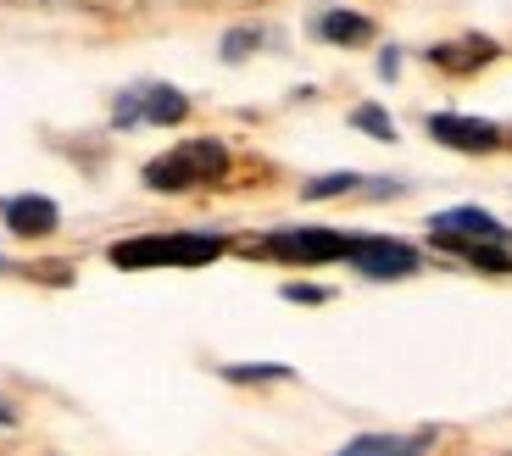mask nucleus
<instances>
[{
  "label": "nucleus",
  "mask_w": 512,
  "mask_h": 456,
  "mask_svg": "<svg viewBox=\"0 0 512 456\" xmlns=\"http://www.w3.org/2000/svg\"><path fill=\"white\" fill-rule=\"evenodd\" d=\"M212 256H223V240L212 234H145V240L112 245V262L140 273V267H206Z\"/></svg>",
  "instance_id": "obj_1"
},
{
  "label": "nucleus",
  "mask_w": 512,
  "mask_h": 456,
  "mask_svg": "<svg viewBox=\"0 0 512 456\" xmlns=\"http://www.w3.org/2000/svg\"><path fill=\"white\" fill-rule=\"evenodd\" d=\"M229 173V151H223L218 140H184L179 151L156 156L151 167H145V184L162 195L173 190H190V184H212V178Z\"/></svg>",
  "instance_id": "obj_2"
},
{
  "label": "nucleus",
  "mask_w": 512,
  "mask_h": 456,
  "mask_svg": "<svg viewBox=\"0 0 512 456\" xmlns=\"http://www.w3.org/2000/svg\"><path fill=\"white\" fill-rule=\"evenodd\" d=\"M268 251L284 262H334V256H351V240H340L329 228H295V234H273Z\"/></svg>",
  "instance_id": "obj_3"
},
{
  "label": "nucleus",
  "mask_w": 512,
  "mask_h": 456,
  "mask_svg": "<svg viewBox=\"0 0 512 456\" xmlns=\"http://www.w3.org/2000/svg\"><path fill=\"white\" fill-rule=\"evenodd\" d=\"M351 262L368 279H407L412 267H418V251L401 240H351Z\"/></svg>",
  "instance_id": "obj_4"
},
{
  "label": "nucleus",
  "mask_w": 512,
  "mask_h": 456,
  "mask_svg": "<svg viewBox=\"0 0 512 456\" xmlns=\"http://www.w3.org/2000/svg\"><path fill=\"white\" fill-rule=\"evenodd\" d=\"M429 134L451 151H501V128L485 123V117H457V112H440L429 117Z\"/></svg>",
  "instance_id": "obj_5"
},
{
  "label": "nucleus",
  "mask_w": 512,
  "mask_h": 456,
  "mask_svg": "<svg viewBox=\"0 0 512 456\" xmlns=\"http://www.w3.org/2000/svg\"><path fill=\"white\" fill-rule=\"evenodd\" d=\"M435 240L440 245H468V240L501 245V240H507V228H501L490 212H479V206H457V212H440L435 217Z\"/></svg>",
  "instance_id": "obj_6"
},
{
  "label": "nucleus",
  "mask_w": 512,
  "mask_h": 456,
  "mask_svg": "<svg viewBox=\"0 0 512 456\" xmlns=\"http://www.w3.org/2000/svg\"><path fill=\"white\" fill-rule=\"evenodd\" d=\"M190 112V101H184L179 89H140V95H128V101H117V123H128V117H145V123H179V117Z\"/></svg>",
  "instance_id": "obj_7"
},
{
  "label": "nucleus",
  "mask_w": 512,
  "mask_h": 456,
  "mask_svg": "<svg viewBox=\"0 0 512 456\" xmlns=\"http://www.w3.org/2000/svg\"><path fill=\"white\" fill-rule=\"evenodd\" d=\"M6 223H12V234H23V240H39V234L56 228V206L45 201V195H12V201H6Z\"/></svg>",
  "instance_id": "obj_8"
},
{
  "label": "nucleus",
  "mask_w": 512,
  "mask_h": 456,
  "mask_svg": "<svg viewBox=\"0 0 512 456\" xmlns=\"http://www.w3.org/2000/svg\"><path fill=\"white\" fill-rule=\"evenodd\" d=\"M490 56H496V45H490V39H462V45H435V51H429V62L446 67V73H474V67H485Z\"/></svg>",
  "instance_id": "obj_9"
},
{
  "label": "nucleus",
  "mask_w": 512,
  "mask_h": 456,
  "mask_svg": "<svg viewBox=\"0 0 512 456\" xmlns=\"http://www.w3.org/2000/svg\"><path fill=\"white\" fill-rule=\"evenodd\" d=\"M334 456H423V440H412V434H362Z\"/></svg>",
  "instance_id": "obj_10"
},
{
  "label": "nucleus",
  "mask_w": 512,
  "mask_h": 456,
  "mask_svg": "<svg viewBox=\"0 0 512 456\" xmlns=\"http://www.w3.org/2000/svg\"><path fill=\"white\" fill-rule=\"evenodd\" d=\"M318 34L334 39V45H357V39H373V23H368V17H357V12H329L318 23Z\"/></svg>",
  "instance_id": "obj_11"
},
{
  "label": "nucleus",
  "mask_w": 512,
  "mask_h": 456,
  "mask_svg": "<svg viewBox=\"0 0 512 456\" xmlns=\"http://www.w3.org/2000/svg\"><path fill=\"white\" fill-rule=\"evenodd\" d=\"M346 190H357V173H329V178H312L307 190V201H329V195H346Z\"/></svg>",
  "instance_id": "obj_12"
},
{
  "label": "nucleus",
  "mask_w": 512,
  "mask_h": 456,
  "mask_svg": "<svg viewBox=\"0 0 512 456\" xmlns=\"http://www.w3.org/2000/svg\"><path fill=\"white\" fill-rule=\"evenodd\" d=\"M357 128H368L373 140H390V117L379 106H357Z\"/></svg>",
  "instance_id": "obj_13"
},
{
  "label": "nucleus",
  "mask_w": 512,
  "mask_h": 456,
  "mask_svg": "<svg viewBox=\"0 0 512 456\" xmlns=\"http://www.w3.org/2000/svg\"><path fill=\"white\" fill-rule=\"evenodd\" d=\"M284 295H290V301H323V290H318V284H290Z\"/></svg>",
  "instance_id": "obj_14"
},
{
  "label": "nucleus",
  "mask_w": 512,
  "mask_h": 456,
  "mask_svg": "<svg viewBox=\"0 0 512 456\" xmlns=\"http://www.w3.org/2000/svg\"><path fill=\"white\" fill-rule=\"evenodd\" d=\"M0 423H12V406H6V401H0Z\"/></svg>",
  "instance_id": "obj_15"
}]
</instances>
